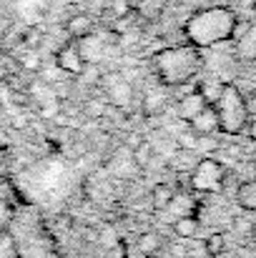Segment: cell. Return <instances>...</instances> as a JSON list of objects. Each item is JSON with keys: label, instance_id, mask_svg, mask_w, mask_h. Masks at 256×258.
Wrapping results in <instances>:
<instances>
[{"label": "cell", "instance_id": "cell-1", "mask_svg": "<svg viewBox=\"0 0 256 258\" xmlns=\"http://www.w3.org/2000/svg\"><path fill=\"white\" fill-rule=\"evenodd\" d=\"M239 15L231 8H203L198 13H193L186 23H183V35L188 40V45L203 50V48H216L226 40L234 38Z\"/></svg>", "mask_w": 256, "mask_h": 258}, {"label": "cell", "instance_id": "cell-2", "mask_svg": "<svg viewBox=\"0 0 256 258\" xmlns=\"http://www.w3.org/2000/svg\"><path fill=\"white\" fill-rule=\"evenodd\" d=\"M153 68L164 86H186L201 73L203 58H201V50L193 45H173L156 53Z\"/></svg>", "mask_w": 256, "mask_h": 258}, {"label": "cell", "instance_id": "cell-3", "mask_svg": "<svg viewBox=\"0 0 256 258\" xmlns=\"http://www.w3.org/2000/svg\"><path fill=\"white\" fill-rule=\"evenodd\" d=\"M216 113H219V131L224 136H239L246 131L249 125V105L246 98L234 83H226L221 98L214 103Z\"/></svg>", "mask_w": 256, "mask_h": 258}, {"label": "cell", "instance_id": "cell-4", "mask_svg": "<svg viewBox=\"0 0 256 258\" xmlns=\"http://www.w3.org/2000/svg\"><path fill=\"white\" fill-rule=\"evenodd\" d=\"M224 183H226V168L216 158H198L193 168L188 171V185L196 193H203V196L221 193Z\"/></svg>", "mask_w": 256, "mask_h": 258}, {"label": "cell", "instance_id": "cell-5", "mask_svg": "<svg viewBox=\"0 0 256 258\" xmlns=\"http://www.w3.org/2000/svg\"><path fill=\"white\" fill-rule=\"evenodd\" d=\"M236 55L241 60H256V23H236L234 38Z\"/></svg>", "mask_w": 256, "mask_h": 258}, {"label": "cell", "instance_id": "cell-6", "mask_svg": "<svg viewBox=\"0 0 256 258\" xmlns=\"http://www.w3.org/2000/svg\"><path fill=\"white\" fill-rule=\"evenodd\" d=\"M83 66H85V60H83V55L78 53L76 43H68V45H63L56 53V68L61 73H66V76H81Z\"/></svg>", "mask_w": 256, "mask_h": 258}, {"label": "cell", "instance_id": "cell-7", "mask_svg": "<svg viewBox=\"0 0 256 258\" xmlns=\"http://www.w3.org/2000/svg\"><path fill=\"white\" fill-rule=\"evenodd\" d=\"M206 105H209V103H206V98L193 88V90H188L186 95H181V98H178V103H176V118L188 123V120H191V118H196Z\"/></svg>", "mask_w": 256, "mask_h": 258}, {"label": "cell", "instance_id": "cell-8", "mask_svg": "<svg viewBox=\"0 0 256 258\" xmlns=\"http://www.w3.org/2000/svg\"><path fill=\"white\" fill-rule=\"evenodd\" d=\"M188 128L196 133V136H214V133H221L219 131V113L214 105H206L196 118L188 120Z\"/></svg>", "mask_w": 256, "mask_h": 258}, {"label": "cell", "instance_id": "cell-9", "mask_svg": "<svg viewBox=\"0 0 256 258\" xmlns=\"http://www.w3.org/2000/svg\"><path fill=\"white\" fill-rule=\"evenodd\" d=\"M76 48H78V53L83 55L85 63H98V60L103 58L106 43H103V38H100V35L90 33V35H83V38H78V40H76Z\"/></svg>", "mask_w": 256, "mask_h": 258}, {"label": "cell", "instance_id": "cell-10", "mask_svg": "<svg viewBox=\"0 0 256 258\" xmlns=\"http://www.w3.org/2000/svg\"><path fill=\"white\" fill-rule=\"evenodd\" d=\"M171 231H173V236H178V238H196L198 236V231H201V221L193 216V213H183V216H178L173 223H171Z\"/></svg>", "mask_w": 256, "mask_h": 258}, {"label": "cell", "instance_id": "cell-11", "mask_svg": "<svg viewBox=\"0 0 256 258\" xmlns=\"http://www.w3.org/2000/svg\"><path fill=\"white\" fill-rule=\"evenodd\" d=\"M106 90H108V103H111L113 108H126V105L133 100V86H131L126 78L116 81L113 86H108Z\"/></svg>", "mask_w": 256, "mask_h": 258}, {"label": "cell", "instance_id": "cell-12", "mask_svg": "<svg viewBox=\"0 0 256 258\" xmlns=\"http://www.w3.org/2000/svg\"><path fill=\"white\" fill-rule=\"evenodd\" d=\"M224 86H226V81H221L219 76H206L198 86H196V90L206 98V103L209 105H214L219 98H221V93H224Z\"/></svg>", "mask_w": 256, "mask_h": 258}, {"label": "cell", "instance_id": "cell-13", "mask_svg": "<svg viewBox=\"0 0 256 258\" xmlns=\"http://www.w3.org/2000/svg\"><path fill=\"white\" fill-rule=\"evenodd\" d=\"M66 30H68V35L73 38V40H78V38H83V35H90V33H95V23H93V18L90 15H73L68 23H66Z\"/></svg>", "mask_w": 256, "mask_h": 258}, {"label": "cell", "instance_id": "cell-14", "mask_svg": "<svg viewBox=\"0 0 256 258\" xmlns=\"http://www.w3.org/2000/svg\"><path fill=\"white\" fill-rule=\"evenodd\" d=\"M234 198H236V203H239L244 211H256V178L241 180V183L236 185Z\"/></svg>", "mask_w": 256, "mask_h": 258}, {"label": "cell", "instance_id": "cell-15", "mask_svg": "<svg viewBox=\"0 0 256 258\" xmlns=\"http://www.w3.org/2000/svg\"><path fill=\"white\" fill-rule=\"evenodd\" d=\"M173 196H176V190L171 188L169 183H156V185L151 188V203H153L156 211L169 208L171 201H173Z\"/></svg>", "mask_w": 256, "mask_h": 258}, {"label": "cell", "instance_id": "cell-16", "mask_svg": "<svg viewBox=\"0 0 256 258\" xmlns=\"http://www.w3.org/2000/svg\"><path fill=\"white\" fill-rule=\"evenodd\" d=\"M136 246H138V251H141L143 256H156V253L161 251V238H159V233L146 231V233H141V236H138Z\"/></svg>", "mask_w": 256, "mask_h": 258}, {"label": "cell", "instance_id": "cell-17", "mask_svg": "<svg viewBox=\"0 0 256 258\" xmlns=\"http://www.w3.org/2000/svg\"><path fill=\"white\" fill-rule=\"evenodd\" d=\"M164 103H166V95H161V93H148V95H143V100H141V110H143V115H159L161 110H164Z\"/></svg>", "mask_w": 256, "mask_h": 258}, {"label": "cell", "instance_id": "cell-18", "mask_svg": "<svg viewBox=\"0 0 256 258\" xmlns=\"http://www.w3.org/2000/svg\"><path fill=\"white\" fill-rule=\"evenodd\" d=\"M203 251H206V256L209 258H219L224 251H226V238H224V233H211V236H206V241H203Z\"/></svg>", "mask_w": 256, "mask_h": 258}, {"label": "cell", "instance_id": "cell-19", "mask_svg": "<svg viewBox=\"0 0 256 258\" xmlns=\"http://www.w3.org/2000/svg\"><path fill=\"white\" fill-rule=\"evenodd\" d=\"M153 156H156V151H153V146H151L148 141H143V143L131 153V158H133V163H136L138 168H148L151 161H153Z\"/></svg>", "mask_w": 256, "mask_h": 258}, {"label": "cell", "instance_id": "cell-20", "mask_svg": "<svg viewBox=\"0 0 256 258\" xmlns=\"http://www.w3.org/2000/svg\"><path fill=\"white\" fill-rule=\"evenodd\" d=\"M176 143H178L181 151H191V153L198 151V136H196L191 128H188V131H181V133L176 136Z\"/></svg>", "mask_w": 256, "mask_h": 258}, {"label": "cell", "instance_id": "cell-21", "mask_svg": "<svg viewBox=\"0 0 256 258\" xmlns=\"http://www.w3.org/2000/svg\"><path fill=\"white\" fill-rule=\"evenodd\" d=\"M83 113L88 115V118H103V115L108 113V103L100 100V98H90V100L85 103Z\"/></svg>", "mask_w": 256, "mask_h": 258}, {"label": "cell", "instance_id": "cell-22", "mask_svg": "<svg viewBox=\"0 0 256 258\" xmlns=\"http://www.w3.org/2000/svg\"><path fill=\"white\" fill-rule=\"evenodd\" d=\"M166 3H169V0H138L136 8H138L143 15H151V18H153V15H159V13L166 8Z\"/></svg>", "mask_w": 256, "mask_h": 258}, {"label": "cell", "instance_id": "cell-23", "mask_svg": "<svg viewBox=\"0 0 256 258\" xmlns=\"http://www.w3.org/2000/svg\"><path fill=\"white\" fill-rule=\"evenodd\" d=\"M133 10H136L133 0H111V13H113L116 18H126V15H131Z\"/></svg>", "mask_w": 256, "mask_h": 258}, {"label": "cell", "instance_id": "cell-24", "mask_svg": "<svg viewBox=\"0 0 256 258\" xmlns=\"http://www.w3.org/2000/svg\"><path fill=\"white\" fill-rule=\"evenodd\" d=\"M83 83L88 86H93V83H100V73H98V63H85L83 71H81V76H78Z\"/></svg>", "mask_w": 256, "mask_h": 258}, {"label": "cell", "instance_id": "cell-25", "mask_svg": "<svg viewBox=\"0 0 256 258\" xmlns=\"http://www.w3.org/2000/svg\"><path fill=\"white\" fill-rule=\"evenodd\" d=\"M143 141H146V138H143L141 133H128V138H126V148L133 153V151H136V148H138Z\"/></svg>", "mask_w": 256, "mask_h": 258}, {"label": "cell", "instance_id": "cell-26", "mask_svg": "<svg viewBox=\"0 0 256 258\" xmlns=\"http://www.w3.org/2000/svg\"><path fill=\"white\" fill-rule=\"evenodd\" d=\"M246 136L256 143V120H249V125H246Z\"/></svg>", "mask_w": 256, "mask_h": 258}, {"label": "cell", "instance_id": "cell-27", "mask_svg": "<svg viewBox=\"0 0 256 258\" xmlns=\"http://www.w3.org/2000/svg\"><path fill=\"white\" fill-rule=\"evenodd\" d=\"M111 258H126V246H123V243H118V246L113 248V256Z\"/></svg>", "mask_w": 256, "mask_h": 258}, {"label": "cell", "instance_id": "cell-28", "mask_svg": "<svg viewBox=\"0 0 256 258\" xmlns=\"http://www.w3.org/2000/svg\"><path fill=\"white\" fill-rule=\"evenodd\" d=\"M251 236H254V241H256V228H254V233H251Z\"/></svg>", "mask_w": 256, "mask_h": 258}, {"label": "cell", "instance_id": "cell-29", "mask_svg": "<svg viewBox=\"0 0 256 258\" xmlns=\"http://www.w3.org/2000/svg\"><path fill=\"white\" fill-rule=\"evenodd\" d=\"M254 100H256V90H254Z\"/></svg>", "mask_w": 256, "mask_h": 258}]
</instances>
